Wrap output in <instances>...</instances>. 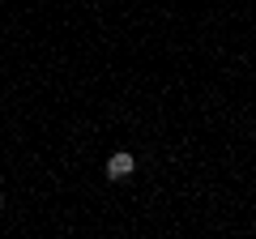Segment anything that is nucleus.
Listing matches in <instances>:
<instances>
[{
    "instance_id": "2",
    "label": "nucleus",
    "mask_w": 256,
    "mask_h": 239,
    "mask_svg": "<svg viewBox=\"0 0 256 239\" xmlns=\"http://www.w3.org/2000/svg\"><path fill=\"white\" fill-rule=\"evenodd\" d=\"M0 205H4V201H0Z\"/></svg>"
},
{
    "instance_id": "1",
    "label": "nucleus",
    "mask_w": 256,
    "mask_h": 239,
    "mask_svg": "<svg viewBox=\"0 0 256 239\" xmlns=\"http://www.w3.org/2000/svg\"><path fill=\"white\" fill-rule=\"evenodd\" d=\"M132 166H137V158L128 154V150H116V154L107 158V175H111V180H128Z\"/></svg>"
}]
</instances>
